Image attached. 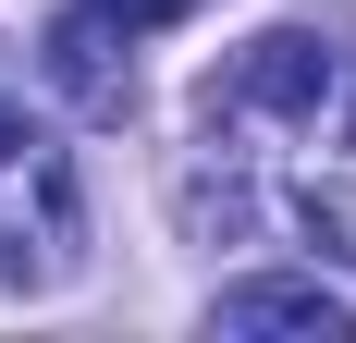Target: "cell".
Returning <instances> with one entry per match:
<instances>
[{
    "mask_svg": "<svg viewBox=\"0 0 356 343\" xmlns=\"http://www.w3.org/2000/svg\"><path fill=\"white\" fill-rule=\"evenodd\" d=\"M86 196H74V147L25 99H0V282H62Z\"/></svg>",
    "mask_w": 356,
    "mask_h": 343,
    "instance_id": "cell-1",
    "label": "cell"
},
{
    "mask_svg": "<svg viewBox=\"0 0 356 343\" xmlns=\"http://www.w3.org/2000/svg\"><path fill=\"white\" fill-rule=\"evenodd\" d=\"M332 37H307V25H258L234 62L209 74V123H320L332 110Z\"/></svg>",
    "mask_w": 356,
    "mask_h": 343,
    "instance_id": "cell-2",
    "label": "cell"
},
{
    "mask_svg": "<svg viewBox=\"0 0 356 343\" xmlns=\"http://www.w3.org/2000/svg\"><path fill=\"white\" fill-rule=\"evenodd\" d=\"M99 12H111V25H123V37H147V25H184L197 0H99Z\"/></svg>",
    "mask_w": 356,
    "mask_h": 343,
    "instance_id": "cell-6",
    "label": "cell"
},
{
    "mask_svg": "<svg viewBox=\"0 0 356 343\" xmlns=\"http://www.w3.org/2000/svg\"><path fill=\"white\" fill-rule=\"evenodd\" d=\"M209 319H221V331H307V343H344L356 331V307L320 294V282H234Z\"/></svg>",
    "mask_w": 356,
    "mask_h": 343,
    "instance_id": "cell-4",
    "label": "cell"
},
{
    "mask_svg": "<svg viewBox=\"0 0 356 343\" xmlns=\"http://www.w3.org/2000/svg\"><path fill=\"white\" fill-rule=\"evenodd\" d=\"M123 49H136V37L111 25L99 0H74L62 25H49V74L74 86V110H99V123H123V110H136V62H123Z\"/></svg>",
    "mask_w": 356,
    "mask_h": 343,
    "instance_id": "cell-3",
    "label": "cell"
},
{
    "mask_svg": "<svg viewBox=\"0 0 356 343\" xmlns=\"http://www.w3.org/2000/svg\"><path fill=\"white\" fill-rule=\"evenodd\" d=\"M295 208H307V233H320L332 258H356V160H344V172H307Z\"/></svg>",
    "mask_w": 356,
    "mask_h": 343,
    "instance_id": "cell-5",
    "label": "cell"
}]
</instances>
